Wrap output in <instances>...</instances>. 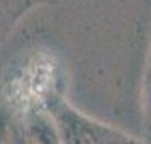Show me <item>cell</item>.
Masks as SVG:
<instances>
[{
  "instance_id": "cell-3",
  "label": "cell",
  "mask_w": 151,
  "mask_h": 144,
  "mask_svg": "<svg viewBox=\"0 0 151 144\" xmlns=\"http://www.w3.org/2000/svg\"><path fill=\"white\" fill-rule=\"evenodd\" d=\"M19 120H14V117L5 109H0V144H19Z\"/></svg>"
},
{
  "instance_id": "cell-5",
  "label": "cell",
  "mask_w": 151,
  "mask_h": 144,
  "mask_svg": "<svg viewBox=\"0 0 151 144\" xmlns=\"http://www.w3.org/2000/svg\"><path fill=\"white\" fill-rule=\"evenodd\" d=\"M148 93H150V95H148V102H150V110H151V83H150V90H148Z\"/></svg>"
},
{
  "instance_id": "cell-8",
  "label": "cell",
  "mask_w": 151,
  "mask_h": 144,
  "mask_svg": "<svg viewBox=\"0 0 151 144\" xmlns=\"http://www.w3.org/2000/svg\"><path fill=\"white\" fill-rule=\"evenodd\" d=\"M19 144H21V143H19Z\"/></svg>"
},
{
  "instance_id": "cell-4",
  "label": "cell",
  "mask_w": 151,
  "mask_h": 144,
  "mask_svg": "<svg viewBox=\"0 0 151 144\" xmlns=\"http://www.w3.org/2000/svg\"><path fill=\"white\" fill-rule=\"evenodd\" d=\"M105 144H136V141H134V139H131L129 136H126L124 132L117 130L116 134L110 137V139H109Z\"/></svg>"
},
{
  "instance_id": "cell-1",
  "label": "cell",
  "mask_w": 151,
  "mask_h": 144,
  "mask_svg": "<svg viewBox=\"0 0 151 144\" xmlns=\"http://www.w3.org/2000/svg\"><path fill=\"white\" fill-rule=\"evenodd\" d=\"M44 109L55 120L61 144H105L117 132V129L87 117L58 97H53Z\"/></svg>"
},
{
  "instance_id": "cell-7",
  "label": "cell",
  "mask_w": 151,
  "mask_h": 144,
  "mask_svg": "<svg viewBox=\"0 0 151 144\" xmlns=\"http://www.w3.org/2000/svg\"><path fill=\"white\" fill-rule=\"evenodd\" d=\"M136 144H139V143H136Z\"/></svg>"
},
{
  "instance_id": "cell-6",
  "label": "cell",
  "mask_w": 151,
  "mask_h": 144,
  "mask_svg": "<svg viewBox=\"0 0 151 144\" xmlns=\"http://www.w3.org/2000/svg\"><path fill=\"white\" fill-rule=\"evenodd\" d=\"M148 144H151V134H150V141H148Z\"/></svg>"
},
{
  "instance_id": "cell-2",
  "label": "cell",
  "mask_w": 151,
  "mask_h": 144,
  "mask_svg": "<svg viewBox=\"0 0 151 144\" xmlns=\"http://www.w3.org/2000/svg\"><path fill=\"white\" fill-rule=\"evenodd\" d=\"M21 144H61L53 117L46 109L29 110L19 122Z\"/></svg>"
}]
</instances>
